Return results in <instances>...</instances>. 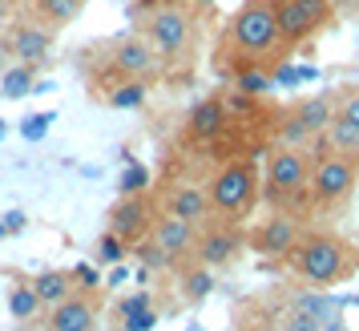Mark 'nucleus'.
I'll use <instances>...</instances> for the list:
<instances>
[{
    "instance_id": "c756f323",
    "label": "nucleus",
    "mask_w": 359,
    "mask_h": 331,
    "mask_svg": "<svg viewBox=\"0 0 359 331\" xmlns=\"http://www.w3.org/2000/svg\"><path fill=\"white\" fill-rule=\"evenodd\" d=\"M49 121H53V114H36V117H29V126H20V133H25L29 142H41L45 130H49Z\"/></svg>"
},
{
    "instance_id": "5701e85b",
    "label": "nucleus",
    "mask_w": 359,
    "mask_h": 331,
    "mask_svg": "<svg viewBox=\"0 0 359 331\" xmlns=\"http://www.w3.org/2000/svg\"><path fill=\"white\" fill-rule=\"evenodd\" d=\"M234 89L246 93V97H259V93H271V89H275V77L262 73L259 61H246V65L234 73Z\"/></svg>"
},
{
    "instance_id": "4468645a",
    "label": "nucleus",
    "mask_w": 359,
    "mask_h": 331,
    "mask_svg": "<svg viewBox=\"0 0 359 331\" xmlns=\"http://www.w3.org/2000/svg\"><path fill=\"white\" fill-rule=\"evenodd\" d=\"M49 49H53L49 25H17L8 33V57H17L20 65H45Z\"/></svg>"
},
{
    "instance_id": "dca6fc26",
    "label": "nucleus",
    "mask_w": 359,
    "mask_h": 331,
    "mask_svg": "<svg viewBox=\"0 0 359 331\" xmlns=\"http://www.w3.org/2000/svg\"><path fill=\"white\" fill-rule=\"evenodd\" d=\"M238 250H243V234L234 227H206L194 243L198 263H206V266H226Z\"/></svg>"
},
{
    "instance_id": "ddd939ff",
    "label": "nucleus",
    "mask_w": 359,
    "mask_h": 331,
    "mask_svg": "<svg viewBox=\"0 0 359 331\" xmlns=\"http://www.w3.org/2000/svg\"><path fill=\"white\" fill-rule=\"evenodd\" d=\"M149 227H154L149 198H142V194H126V198L109 210V227H105V231L121 234L126 243H137V238H146L149 234Z\"/></svg>"
},
{
    "instance_id": "a211bd4d",
    "label": "nucleus",
    "mask_w": 359,
    "mask_h": 331,
    "mask_svg": "<svg viewBox=\"0 0 359 331\" xmlns=\"http://www.w3.org/2000/svg\"><path fill=\"white\" fill-rule=\"evenodd\" d=\"M222 126H226V101L222 97H202L194 109H190V117H186V133H190L194 142L218 137Z\"/></svg>"
},
{
    "instance_id": "c85d7f7f",
    "label": "nucleus",
    "mask_w": 359,
    "mask_h": 331,
    "mask_svg": "<svg viewBox=\"0 0 359 331\" xmlns=\"http://www.w3.org/2000/svg\"><path fill=\"white\" fill-rule=\"evenodd\" d=\"M154 323H158V311L149 307V311H137V315H126L117 327L121 331H154Z\"/></svg>"
},
{
    "instance_id": "72a5a7b5",
    "label": "nucleus",
    "mask_w": 359,
    "mask_h": 331,
    "mask_svg": "<svg viewBox=\"0 0 359 331\" xmlns=\"http://www.w3.org/2000/svg\"><path fill=\"white\" fill-rule=\"evenodd\" d=\"M198 4H214V0H198Z\"/></svg>"
},
{
    "instance_id": "39448f33",
    "label": "nucleus",
    "mask_w": 359,
    "mask_h": 331,
    "mask_svg": "<svg viewBox=\"0 0 359 331\" xmlns=\"http://www.w3.org/2000/svg\"><path fill=\"white\" fill-rule=\"evenodd\" d=\"M210 190V206L214 215H243L246 206L255 202V190H259V178H255V166L250 162H226L214 170V178L206 182Z\"/></svg>"
},
{
    "instance_id": "423d86ee",
    "label": "nucleus",
    "mask_w": 359,
    "mask_h": 331,
    "mask_svg": "<svg viewBox=\"0 0 359 331\" xmlns=\"http://www.w3.org/2000/svg\"><path fill=\"white\" fill-rule=\"evenodd\" d=\"M142 36L154 45V53L162 61H178L186 53V45H190V13L182 4H158V8L146 13Z\"/></svg>"
},
{
    "instance_id": "412c9836",
    "label": "nucleus",
    "mask_w": 359,
    "mask_h": 331,
    "mask_svg": "<svg viewBox=\"0 0 359 331\" xmlns=\"http://www.w3.org/2000/svg\"><path fill=\"white\" fill-rule=\"evenodd\" d=\"M85 0H36V17L41 25H49V29H65L73 20L81 17Z\"/></svg>"
},
{
    "instance_id": "2f4dec72",
    "label": "nucleus",
    "mask_w": 359,
    "mask_h": 331,
    "mask_svg": "<svg viewBox=\"0 0 359 331\" xmlns=\"http://www.w3.org/2000/svg\"><path fill=\"white\" fill-rule=\"evenodd\" d=\"M73 275L81 283V291H93V287H97V271H93V266H73Z\"/></svg>"
},
{
    "instance_id": "cd10ccee",
    "label": "nucleus",
    "mask_w": 359,
    "mask_h": 331,
    "mask_svg": "<svg viewBox=\"0 0 359 331\" xmlns=\"http://www.w3.org/2000/svg\"><path fill=\"white\" fill-rule=\"evenodd\" d=\"M154 307V299H149V291H133V295H126L121 303H117V315L126 319V315H137V311H149Z\"/></svg>"
},
{
    "instance_id": "f8f14e48",
    "label": "nucleus",
    "mask_w": 359,
    "mask_h": 331,
    "mask_svg": "<svg viewBox=\"0 0 359 331\" xmlns=\"http://www.w3.org/2000/svg\"><path fill=\"white\" fill-rule=\"evenodd\" d=\"M299 238H303L299 222H294L287 210H278V215H271L259 227V234H255V247H259V255H266V259H287V255H294Z\"/></svg>"
},
{
    "instance_id": "7c9ffc66",
    "label": "nucleus",
    "mask_w": 359,
    "mask_h": 331,
    "mask_svg": "<svg viewBox=\"0 0 359 331\" xmlns=\"http://www.w3.org/2000/svg\"><path fill=\"white\" fill-rule=\"evenodd\" d=\"M142 182H146V170H142V166H133L130 174L121 178V190H126V194H137V190H142Z\"/></svg>"
},
{
    "instance_id": "b1692460",
    "label": "nucleus",
    "mask_w": 359,
    "mask_h": 331,
    "mask_svg": "<svg viewBox=\"0 0 359 331\" xmlns=\"http://www.w3.org/2000/svg\"><path fill=\"white\" fill-rule=\"evenodd\" d=\"M142 101H146V81H142V77H126V81L109 93V105H114V109H137Z\"/></svg>"
},
{
    "instance_id": "473e14b6",
    "label": "nucleus",
    "mask_w": 359,
    "mask_h": 331,
    "mask_svg": "<svg viewBox=\"0 0 359 331\" xmlns=\"http://www.w3.org/2000/svg\"><path fill=\"white\" fill-rule=\"evenodd\" d=\"M20 227H25V215L13 210V215H4V222H0V234H13V231H20Z\"/></svg>"
},
{
    "instance_id": "f257e3e1",
    "label": "nucleus",
    "mask_w": 359,
    "mask_h": 331,
    "mask_svg": "<svg viewBox=\"0 0 359 331\" xmlns=\"http://www.w3.org/2000/svg\"><path fill=\"white\" fill-rule=\"evenodd\" d=\"M294 275L303 283H311L315 291H327L331 283H339L351 266V255H347V243L339 234H327V231H311L299 238V247L291 255Z\"/></svg>"
},
{
    "instance_id": "f704fd0d",
    "label": "nucleus",
    "mask_w": 359,
    "mask_h": 331,
    "mask_svg": "<svg viewBox=\"0 0 359 331\" xmlns=\"http://www.w3.org/2000/svg\"><path fill=\"white\" fill-rule=\"evenodd\" d=\"M0 137H4V126H0Z\"/></svg>"
},
{
    "instance_id": "9d476101",
    "label": "nucleus",
    "mask_w": 359,
    "mask_h": 331,
    "mask_svg": "<svg viewBox=\"0 0 359 331\" xmlns=\"http://www.w3.org/2000/svg\"><path fill=\"white\" fill-rule=\"evenodd\" d=\"M323 149H339V154H359V89L339 93L335 105V121L323 133Z\"/></svg>"
},
{
    "instance_id": "393cba45",
    "label": "nucleus",
    "mask_w": 359,
    "mask_h": 331,
    "mask_svg": "<svg viewBox=\"0 0 359 331\" xmlns=\"http://www.w3.org/2000/svg\"><path fill=\"white\" fill-rule=\"evenodd\" d=\"M278 331H323V319H319V315H311L307 307L291 303V307L283 311V319H278Z\"/></svg>"
},
{
    "instance_id": "a878e982",
    "label": "nucleus",
    "mask_w": 359,
    "mask_h": 331,
    "mask_svg": "<svg viewBox=\"0 0 359 331\" xmlns=\"http://www.w3.org/2000/svg\"><path fill=\"white\" fill-rule=\"evenodd\" d=\"M214 266H198V271H190V275H186V287H182V291H186V299H190V303H202V299L210 295V287H214V275H210Z\"/></svg>"
},
{
    "instance_id": "c9c22d12",
    "label": "nucleus",
    "mask_w": 359,
    "mask_h": 331,
    "mask_svg": "<svg viewBox=\"0 0 359 331\" xmlns=\"http://www.w3.org/2000/svg\"><path fill=\"white\" fill-rule=\"evenodd\" d=\"M109 331H121V327H109Z\"/></svg>"
},
{
    "instance_id": "6e6552de",
    "label": "nucleus",
    "mask_w": 359,
    "mask_h": 331,
    "mask_svg": "<svg viewBox=\"0 0 359 331\" xmlns=\"http://www.w3.org/2000/svg\"><path fill=\"white\" fill-rule=\"evenodd\" d=\"M278 33L287 45H299L331 20V0H275Z\"/></svg>"
},
{
    "instance_id": "bb28decb",
    "label": "nucleus",
    "mask_w": 359,
    "mask_h": 331,
    "mask_svg": "<svg viewBox=\"0 0 359 331\" xmlns=\"http://www.w3.org/2000/svg\"><path fill=\"white\" fill-rule=\"evenodd\" d=\"M126 250H130V243H126L121 234L105 231L97 238V263H121V259H126Z\"/></svg>"
},
{
    "instance_id": "2eb2a0df",
    "label": "nucleus",
    "mask_w": 359,
    "mask_h": 331,
    "mask_svg": "<svg viewBox=\"0 0 359 331\" xmlns=\"http://www.w3.org/2000/svg\"><path fill=\"white\" fill-rule=\"evenodd\" d=\"M158 53H154V45H149L146 36H126V41H117L114 45V69L121 73V77H142L146 81L149 73L158 69Z\"/></svg>"
},
{
    "instance_id": "4be33fe9",
    "label": "nucleus",
    "mask_w": 359,
    "mask_h": 331,
    "mask_svg": "<svg viewBox=\"0 0 359 331\" xmlns=\"http://www.w3.org/2000/svg\"><path fill=\"white\" fill-rule=\"evenodd\" d=\"M0 93L4 97H25V93H36V65H13L4 69V77H0Z\"/></svg>"
},
{
    "instance_id": "0eeeda50",
    "label": "nucleus",
    "mask_w": 359,
    "mask_h": 331,
    "mask_svg": "<svg viewBox=\"0 0 359 331\" xmlns=\"http://www.w3.org/2000/svg\"><path fill=\"white\" fill-rule=\"evenodd\" d=\"M335 105H339V93H311L294 101V109L283 121V146H303V142L323 137L335 121Z\"/></svg>"
},
{
    "instance_id": "9b49d317",
    "label": "nucleus",
    "mask_w": 359,
    "mask_h": 331,
    "mask_svg": "<svg viewBox=\"0 0 359 331\" xmlns=\"http://www.w3.org/2000/svg\"><path fill=\"white\" fill-rule=\"evenodd\" d=\"M97 311H101L97 295L77 291V295H69L65 303L49 307L45 331H93V327H97Z\"/></svg>"
},
{
    "instance_id": "aec40b11",
    "label": "nucleus",
    "mask_w": 359,
    "mask_h": 331,
    "mask_svg": "<svg viewBox=\"0 0 359 331\" xmlns=\"http://www.w3.org/2000/svg\"><path fill=\"white\" fill-rule=\"evenodd\" d=\"M41 311H45V303H41V295H36L33 279L17 283V287L8 291V315H13V319H20V323H33Z\"/></svg>"
},
{
    "instance_id": "f03ea898",
    "label": "nucleus",
    "mask_w": 359,
    "mask_h": 331,
    "mask_svg": "<svg viewBox=\"0 0 359 331\" xmlns=\"http://www.w3.org/2000/svg\"><path fill=\"white\" fill-rule=\"evenodd\" d=\"M230 45L243 53V61H259L266 53L278 49V13H275V0H243L238 13L230 17L226 25Z\"/></svg>"
},
{
    "instance_id": "1a4fd4ad",
    "label": "nucleus",
    "mask_w": 359,
    "mask_h": 331,
    "mask_svg": "<svg viewBox=\"0 0 359 331\" xmlns=\"http://www.w3.org/2000/svg\"><path fill=\"white\" fill-rule=\"evenodd\" d=\"M194 243H198V227L186 222V218H178V215H165V218H158V222L149 227V247L162 250L165 263L186 259V255L194 250Z\"/></svg>"
},
{
    "instance_id": "6ab92c4d",
    "label": "nucleus",
    "mask_w": 359,
    "mask_h": 331,
    "mask_svg": "<svg viewBox=\"0 0 359 331\" xmlns=\"http://www.w3.org/2000/svg\"><path fill=\"white\" fill-rule=\"evenodd\" d=\"M33 287H36V295H41V303H45V311L81 291V283H77L73 271H45V275H36L33 279Z\"/></svg>"
},
{
    "instance_id": "7ed1b4c3",
    "label": "nucleus",
    "mask_w": 359,
    "mask_h": 331,
    "mask_svg": "<svg viewBox=\"0 0 359 331\" xmlns=\"http://www.w3.org/2000/svg\"><path fill=\"white\" fill-rule=\"evenodd\" d=\"M359 182V154H339L327 149L319 158H311V186L307 194L315 206H339Z\"/></svg>"
},
{
    "instance_id": "f3484780",
    "label": "nucleus",
    "mask_w": 359,
    "mask_h": 331,
    "mask_svg": "<svg viewBox=\"0 0 359 331\" xmlns=\"http://www.w3.org/2000/svg\"><path fill=\"white\" fill-rule=\"evenodd\" d=\"M165 215H178L186 218V222H206V218L214 215V206H210V190L206 186H194V182H182L174 186L170 194H165Z\"/></svg>"
},
{
    "instance_id": "20e7f679",
    "label": "nucleus",
    "mask_w": 359,
    "mask_h": 331,
    "mask_svg": "<svg viewBox=\"0 0 359 331\" xmlns=\"http://www.w3.org/2000/svg\"><path fill=\"white\" fill-rule=\"evenodd\" d=\"M311 186V158L303 146H278L266 162V202L287 206V202L303 198Z\"/></svg>"
}]
</instances>
